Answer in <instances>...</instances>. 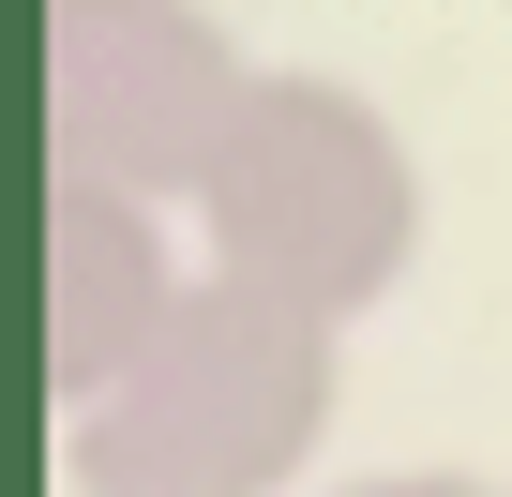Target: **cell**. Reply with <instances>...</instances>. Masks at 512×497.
Wrapping results in <instances>:
<instances>
[{
  "label": "cell",
  "mask_w": 512,
  "mask_h": 497,
  "mask_svg": "<svg viewBox=\"0 0 512 497\" xmlns=\"http://www.w3.org/2000/svg\"><path fill=\"white\" fill-rule=\"evenodd\" d=\"M196 272H181V241H166V196H136V181H46V392L61 407H91L151 332H166V302H181Z\"/></svg>",
  "instance_id": "obj_4"
},
{
  "label": "cell",
  "mask_w": 512,
  "mask_h": 497,
  "mask_svg": "<svg viewBox=\"0 0 512 497\" xmlns=\"http://www.w3.org/2000/svg\"><path fill=\"white\" fill-rule=\"evenodd\" d=\"M332 497H497L482 467H362V482H332Z\"/></svg>",
  "instance_id": "obj_5"
},
{
  "label": "cell",
  "mask_w": 512,
  "mask_h": 497,
  "mask_svg": "<svg viewBox=\"0 0 512 497\" xmlns=\"http://www.w3.org/2000/svg\"><path fill=\"white\" fill-rule=\"evenodd\" d=\"M256 61L211 0H46V166L196 211Z\"/></svg>",
  "instance_id": "obj_3"
},
{
  "label": "cell",
  "mask_w": 512,
  "mask_h": 497,
  "mask_svg": "<svg viewBox=\"0 0 512 497\" xmlns=\"http://www.w3.org/2000/svg\"><path fill=\"white\" fill-rule=\"evenodd\" d=\"M332 332L317 302H272L196 257V287L166 302V332L91 392L61 407V467L76 497H302V467L332 452Z\"/></svg>",
  "instance_id": "obj_1"
},
{
  "label": "cell",
  "mask_w": 512,
  "mask_h": 497,
  "mask_svg": "<svg viewBox=\"0 0 512 497\" xmlns=\"http://www.w3.org/2000/svg\"><path fill=\"white\" fill-rule=\"evenodd\" d=\"M196 257L317 317H377L422 257V151L347 76H256L196 181Z\"/></svg>",
  "instance_id": "obj_2"
}]
</instances>
